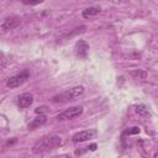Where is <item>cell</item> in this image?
<instances>
[{
  "mask_svg": "<svg viewBox=\"0 0 158 158\" xmlns=\"http://www.w3.org/2000/svg\"><path fill=\"white\" fill-rule=\"evenodd\" d=\"M62 139L58 136H49V137H43L42 139L37 141L33 147H32V152L35 154H41L44 152H48L51 149H54L56 147L60 146Z\"/></svg>",
  "mask_w": 158,
  "mask_h": 158,
  "instance_id": "1",
  "label": "cell"
},
{
  "mask_svg": "<svg viewBox=\"0 0 158 158\" xmlns=\"http://www.w3.org/2000/svg\"><path fill=\"white\" fill-rule=\"evenodd\" d=\"M84 93V86L81 85H78V86H73L70 89H67L65 91L58 94V95H54L52 98V101L53 102H67V101H72V100H75L77 98H79L80 95H83Z\"/></svg>",
  "mask_w": 158,
  "mask_h": 158,
  "instance_id": "2",
  "label": "cell"
},
{
  "mask_svg": "<svg viewBox=\"0 0 158 158\" xmlns=\"http://www.w3.org/2000/svg\"><path fill=\"white\" fill-rule=\"evenodd\" d=\"M30 78V73L27 70H23V72H20L12 77H10L7 80H6V86L10 88V89H15L20 85H22L27 79Z\"/></svg>",
  "mask_w": 158,
  "mask_h": 158,
  "instance_id": "3",
  "label": "cell"
},
{
  "mask_svg": "<svg viewBox=\"0 0 158 158\" xmlns=\"http://www.w3.org/2000/svg\"><path fill=\"white\" fill-rule=\"evenodd\" d=\"M81 114H83V107H81V106H73V107H69V109L64 110V111L60 112L59 115H57V120H58V121L73 120V118L80 116Z\"/></svg>",
  "mask_w": 158,
  "mask_h": 158,
  "instance_id": "4",
  "label": "cell"
},
{
  "mask_svg": "<svg viewBox=\"0 0 158 158\" xmlns=\"http://www.w3.org/2000/svg\"><path fill=\"white\" fill-rule=\"evenodd\" d=\"M98 135L96 130H84V131H80V132H77L75 135H73L72 137V141L73 142H85V141H89L91 138H95Z\"/></svg>",
  "mask_w": 158,
  "mask_h": 158,
  "instance_id": "5",
  "label": "cell"
},
{
  "mask_svg": "<svg viewBox=\"0 0 158 158\" xmlns=\"http://www.w3.org/2000/svg\"><path fill=\"white\" fill-rule=\"evenodd\" d=\"M20 23H21L20 17H17V16H7V17L4 19L2 23H1V31L2 32L11 31V30L16 28Z\"/></svg>",
  "mask_w": 158,
  "mask_h": 158,
  "instance_id": "6",
  "label": "cell"
},
{
  "mask_svg": "<svg viewBox=\"0 0 158 158\" xmlns=\"http://www.w3.org/2000/svg\"><path fill=\"white\" fill-rule=\"evenodd\" d=\"M88 52H89V44H88L85 41L79 40V41L75 43V54H77L79 58H86Z\"/></svg>",
  "mask_w": 158,
  "mask_h": 158,
  "instance_id": "7",
  "label": "cell"
},
{
  "mask_svg": "<svg viewBox=\"0 0 158 158\" xmlns=\"http://www.w3.org/2000/svg\"><path fill=\"white\" fill-rule=\"evenodd\" d=\"M32 102H33V96L28 93L21 94L17 98V105H19L20 109H27L32 105Z\"/></svg>",
  "mask_w": 158,
  "mask_h": 158,
  "instance_id": "8",
  "label": "cell"
},
{
  "mask_svg": "<svg viewBox=\"0 0 158 158\" xmlns=\"http://www.w3.org/2000/svg\"><path fill=\"white\" fill-rule=\"evenodd\" d=\"M46 122H47L46 116H44V115H40V116L35 117V118L28 123L27 128H28V130H36V128H38V127H41V126H43Z\"/></svg>",
  "mask_w": 158,
  "mask_h": 158,
  "instance_id": "9",
  "label": "cell"
},
{
  "mask_svg": "<svg viewBox=\"0 0 158 158\" xmlns=\"http://www.w3.org/2000/svg\"><path fill=\"white\" fill-rule=\"evenodd\" d=\"M100 12V9L99 7H95V6H90V7H86L85 10H83V17L88 19V17H91V16H95Z\"/></svg>",
  "mask_w": 158,
  "mask_h": 158,
  "instance_id": "10",
  "label": "cell"
},
{
  "mask_svg": "<svg viewBox=\"0 0 158 158\" xmlns=\"http://www.w3.org/2000/svg\"><path fill=\"white\" fill-rule=\"evenodd\" d=\"M130 75L133 78V79H139V80H142V79H146L147 78V73L144 72V70H142V69H136V70H132V72H130Z\"/></svg>",
  "mask_w": 158,
  "mask_h": 158,
  "instance_id": "11",
  "label": "cell"
},
{
  "mask_svg": "<svg viewBox=\"0 0 158 158\" xmlns=\"http://www.w3.org/2000/svg\"><path fill=\"white\" fill-rule=\"evenodd\" d=\"M136 112H137L138 115L143 116V117H149V116H151V112L148 111L147 106L143 105V104H139V105L136 106Z\"/></svg>",
  "mask_w": 158,
  "mask_h": 158,
  "instance_id": "12",
  "label": "cell"
},
{
  "mask_svg": "<svg viewBox=\"0 0 158 158\" xmlns=\"http://www.w3.org/2000/svg\"><path fill=\"white\" fill-rule=\"evenodd\" d=\"M43 1L44 0H22V2L25 5H37V4H41Z\"/></svg>",
  "mask_w": 158,
  "mask_h": 158,
  "instance_id": "13",
  "label": "cell"
},
{
  "mask_svg": "<svg viewBox=\"0 0 158 158\" xmlns=\"http://www.w3.org/2000/svg\"><path fill=\"white\" fill-rule=\"evenodd\" d=\"M127 135H133V133H139V127H132L131 130L126 131Z\"/></svg>",
  "mask_w": 158,
  "mask_h": 158,
  "instance_id": "14",
  "label": "cell"
},
{
  "mask_svg": "<svg viewBox=\"0 0 158 158\" xmlns=\"http://www.w3.org/2000/svg\"><path fill=\"white\" fill-rule=\"evenodd\" d=\"M47 111V107L46 106H41V107H37L36 110H35V112L36 114H40V115H42L43 112H46Z\"/></svg>",
  "mask_w": 158,
  "mask_h": 158,
  "instance_id": "15",
  "label": "cell"
},
{
  "mask_svg": "<svg viewBox=\"0 0 158 158\" xmlns=\"http://www.w3.org/2000/svg\"><path fill=\"white\" fill-rule=\"evenodd\" d=\"M96 147H98V146H96V143H91V144H90V146H88L86 148H88V149H90V151H95V149H96Z\"/></svg>",
  "mask_w": 158,
  "mask_h": 158,
  "instance_id": "16",
  "label": "cell"
},
{
  "mask_svg": "<svg viewBox=\"0 0 158 158\" xmlns=\"http://www.w3.org/2000/svg\"><path fill=\"white\" fill-rule=\"evenodd\" d=\"M15 142H16V138H12L11 141L9 139V141L6 142V146H11V144H12V143H15Z\"/></svg>",
  "mask_w": 158,
  "mask_h": 158,
  "instance_id": "17",
  "label": "cell"
},
{
  "mask_svg": "<svg viewBox=\"0 0 158 158\" xmlns=\"http://www.w3.org/2000/svg\"><path fill=\"white\" fill-rule=\"evenodd\" d=\"M120 1H126V0H120Z\"/></svg>",
  "mask_w": 158,
  "mask_h": 158,
  "instance_id": "18",
  "label": "cell"
}]
</instances>
